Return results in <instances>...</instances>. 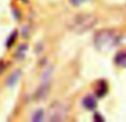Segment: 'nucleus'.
<instances>
[{
	"instance_id": "obj_1",
	"label": "nucleus",
	"mask_w": 126,
	"mask_h": 122,
	"mask_svg": "<svg viewBox=\"0 0 126 122\" xmlns=\"http://www.w3.org/2000/svg\"><path fill=\"white\" fill-rule=\"evenodd\" d=\"M97 24V18L91 13H81L74 17L69 22V29L76 33H84L93 29Z\"/></svg>"
},
{
	"instance_id": "obj_2",
	"label": "nucleus",
	"mask_w": 126,
	"mask_h": 122,
	"mask_svg": "<svg viewBox=\"0 0 126 122\" xmlns=\"http://www.w3.org/2000/svg\"><path fill=\"white\" fill-rule=\"evenodd\" d=\"M117 40L118 38L114 31L102 30L98 33H96L95 38H94V43L97 49L102 50V51H107L116 46Z\"/></svg>"
},
{
	"instance_id": "obj_3",
	"label": "nucleus",
	"mask_w": 126,
	"mask_h": 122,
	"mask_svg": "<svg viewBox=\"0 0 126 122\" xmlns=\"http://www.w3.org/2000/svg\"><path fill=\"white\" fill-rule=\"evenodd\" d=\"M67 115H68V108L62 102H55L48 108L47 119L49 121H65L67 119Z\"/></svg>"
},
{
	"instance_id": "obj_4",
	"label": "nucleus",
	"mask_w": 126,
	"mask_h": 122,
	"mask_svg": "<svg viewBox=\"0 0 126 122\" xmlns=\"http://www.w3.org/2000/svg\"><path fill=\"white\" fill-rule=\"evenodd\" d=\"M83 104L87 109H91V110H92V109H94L96 107V101H95V99H94L93 97L88 96V97H86V98L84 99Z\"/></svg>"
},
{
	"instance_id": "obj_5",
	"label": "nucleus",
	"mask_w": 126,
	"mask_h": 122,
	"mask_svg": "<svg viewBox=\"0 0 126 122\" xmlns=\"http://www.w3.org/2000/svg\"><path fill=\"white\" fill-rule=\"evenodd\" d=\"M18 79H19V73L16 72L15 74H12L11 77H10V79L8 80V83H9L10 85H15V82H16Z\"/></svg>"
},
{
	"instance_id": "obj_6",
	"label": "nucleus",
	"mask_w": 126,
	"mask_h": 122,
	"mask_svg": "<svg viewBox=\"0 0 126 122\" xmlns=\"http://www.w3.org/2000/svg\"><path fill=\"white\" fill-rule=\"evenodd\" d=\"M44 118V113L41 112V111H39V112L35 113V115L32 117V120H35V121H40V120H43Z\"/></svg>"
},
{
	"instance_id": "obj_7",
	"label": "nucleus",
	"mask_w": 126,
	"mask_h": 122,
	"mask_svg": "<svg viewBox=\"0 0 126 122\" xmlns=\"http://www.w3.org/2000/svg\"><path fill=\"white\" fill-rule=\"evenodd\" d=\"M86 1H87V0H70V2L74 6H79V5H81V3L86 2Z\"/></svg>"
}]
</instances>
